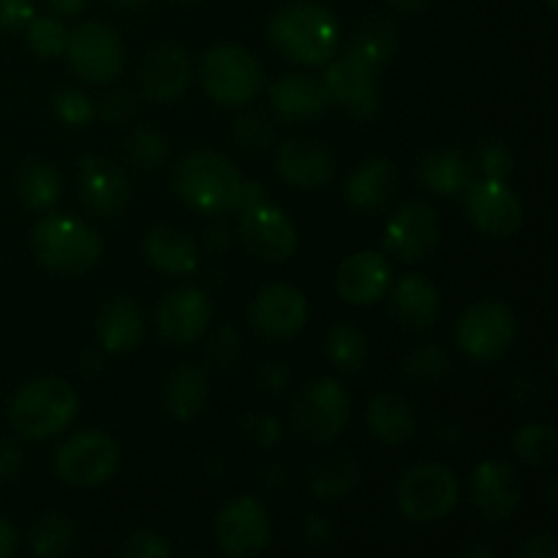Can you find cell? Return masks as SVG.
Segmentation results:
<instances>
[{"instance_id":"6da1fadb","label":"cell","mask_w":558,"mask_h":558,"mask_svg":"<svg viewBox=\"0 0 558 558\" xmlns=\"http://www.w3.org/2000/svg\"><path fill=\"white\" fill-rule=\"evenodd\" d=\"M270 44L300 65H327L341 44L336 14L319 3H292L270 20Z\"/></svg>"},{"instance_id":"7a4b0ae2","label":"cell","mask_w":558,"mask_h":558,"mask_svg":"<svg viewBox=\"0 0 558 558\" xmlns=\"http://www.w3.org/2000/svg\"><path fill=\"white\" fill-rule=\"evenodd\" d=\"M76 409H80V396L74 385L58 376H41V379L27 381L11 398L9 423L22 439L44 441L69 428Z\"/></svg>"},{"instance_id":"3957f363","label":"cell","mask_w":558,"mask_h":558,"mask_svg":"<svg viewBox=\"0 0 558 558\" xmlns=\"http://www.w3.org/2000/svg\"><path fill=\"white\" fill-rule=\"evenodd\" d=\"M172 183L180 199L196 213L223 216V213H232L243 178L238 167L221 153L196 150L174 167Z\"/></svg>"},{"instance_id":"277c9868","label":"cell","mask_w":558,"mask_h":558,"mask_svg":"<svg viewBox=\"0 0 558 558\" xmlns=\"http://www.w3.org/2000/svg\"><path fill=\"white\" fill-rule=\"evenodd\" d=\"M31 248L47 270L76 276L101 259L104 243L90 223L71 216H49L33 227Z\"/></svg>"},{"instance_id":"5b68a950","label":"cell","mask_w":558,"mask_h":558,"mask_svg":"<svg viewBox=\"0 0 558 558\" xmlns=\"http://www.w3.org/2000/svg\"><path fill=\"white\" fill-rule=\"evenodd\" d=\"M199 80L207 96L221 107H243L265 87V69L248 49L218 44L202 54Z\"/></svg>"},{"instance_id":"8992f818","label":"cell","mask_w":558,"mask_h":558,"mask_svg":"<svg viewBox=\"0 0 558 558\" xmlns=\"http://www.w3.org/2000/svg\"><path fill=\"white\" fill-rule=\"evenodd\" d=\"M292 428L311 445H330L352 417V398L338 379L322 376L300 387L292 401Z\"/></svg>"},{"instance_id":"52a82bcc","label":"cell","mask_w":558,"mask_h":558,"mask_svg":"<svg viewBox=\"0 0 558 558\" xmlns=\"http://www.w3.org/2000/svg\"><path fill=\"white\" fill-rule=\"evenodd\" d=\"M518 336L515 311L499 298H483L469 305L456 325V341L477 363H494L512 349Z\"/></svg>"},{"instance_id":"ba28073f","label":"cell","mask_w":558,"mask_h":558,"mask_svg":"<svg viewBox=\"0 0 558 558\" xmlns=\"http://www.w3.org/2000/svg\"><path fill=\"white\" fill-rule=\"evenodd\" d=\"M458 477L441 463H417L409 469L396 488L398 510L412 523H439L456 510Z\"/></svg>"},{"instance_id":"9c48e42d","label":"cell","mask_w":558,"mask_h":558,"mask_svg":"<svg viewBox=\"0 0 558 558\" xmlns=\"http://www.w3.org/2000/svg\"><path fill=\"white\" fill-rule=\"evenodd\" d=\"M118 441L104 430H82L71 436L54 456V472L71 488H96L118 472Z\"/></svg>"},{"instance_id":"30bf717a","label":"cell","mask_w":558,"mask_h":558,"mask_svg":"<svg viewBox=\"0 0 558 558\" xmlns=\"http://www.w3.org/2000/svg\"><path fill=\"white\" fill-rule=\"evenodd\" d=\"M65 54L80 80L90 85H107L123 71V44L118 33L104 22H85L71 31Z\"/></svg>"},{"instance_id":"8fae6325","label":"cell","mask_w":558,"mask_h":558,"mask_svg":"<svg viewBox=\"0 0 558 558\" xmlns=\"http://www.w3.org/2000/svg\"><path fill=\"white\" fill-rule=\"evenodd\" d=\"M238 216L240 243L245 245L251 256L270 262V265H281V262L292 259V254L298 251V229H294L292 218L281 207L262 202V205L248 207Z\"/></svg>"},{"instance_id":"7c38bea8","label":"cell","mask_w":558,"mask_h":558,"mask_svg":"<svg viewBox=\"0 0 558 558\" xmlns=\"http://www.w3.org/2000/svg\"><path fill=\"white\" fill-rule=\"evenodd\" d=\"M441 223L434 207L428 202H403L392 218L387 221L385 234H381V245L387 254L396 256L398 262H420L425 256L434 254L436 243H439Z\"/></svg>"},{"instance_id":"4fadbf2b","label":"cell","mask_w":558,"mask_h":558,"mask_svg":"<svg viewBox=\"0 0 558 558\" xmlns=\"http://www.w3.org/2000/svg\"><path fill=\"white\" fill-rule=\"evenodd\" d=\"M272 523L265 507L254 496L227 501L216 518V539L232 558L256 556L270 545Z\"/></svg>"},{"instance_id":"5bb4252c","label":"cell","mask_w":558,"mask_h":558,"mask_svg":"<svg viewBox=\"0 0 558 558\" xmlns=\"http://www.w3.org/2000/svg\"><path fill=\"white\" fill-rule=\"evenodd\" d=\"M466 210L474 227L490 238H512L523 227L521 196L507 180H474L466 191Z\"/></svg>"},{"instance_id":"9a60e30c","label":"cell","mask_w":558,"mask_h":558,"mask_svg":"<svg viewBox=\"0 0 558 558\" xmlns=\"http://www.w3.org/2000/svg\"><path fill=\"white\" fill-rule=\"evenodd\" d=\"M248 319L259 336L283 341L298 336L308 322V300L292 283H267L248 308Z\"/></svg>"},{"instance_id":"2e32d148","label":"cell","mask_w":558,"mask_h":558,"mask_svg":"<svg viewBox=\"0 0 558 558\" xmlns=\"http://www.w3.org/2000/svg\"><path fill=\"white\" fill-rule=\"evenodd\" d=\"M213 319V303L202 289L180 287L158 303V336L169 347H191L207 332Z\"/></svg>"},{"instance_id":"e0dca14e","label":"cell","mask_w":558,"mask_h":558,"mask_svg":"<svg viewBox=\"0 0 558 558\" xmlns=\"http://www.w3.org/2000/svg\"><path fill=\"white\" fill-rule=\"evenodd\" d=\"M472 507L485 521H507L521 505V477L507 461H483L469 480Z\"/></svg>"},{"instance_id":"ac0fdd59","label":"cell","mask_w":558,"mask_h":558,"mask_svg":"<svg viewBox=\"0 0 558 558\" xmlns=\"http://www.w3.org/2000/svg\"><path fill=\"white\" fill-rule=\"evenodd\" d=\"M80 191L85 205L96 216L112 218L129 205L131 180L123 172V167L114 163L112 158L87 153V156L80 158Z\"/></svg>"},{"instance_id":"d6986e66","label":"cell","mask_w":558,"mask_h":558,"mask_svg":"<svg viewBox=\"0 0 558 558\" xmlns=\"http://www.w3.org/2000/svg\"><path fill=\"white\" fill-rule=\"evenodd\" d=\"M142 93L153 104H172L189 90L191 60L189 52L178 44H158L147 52L140 69Z\"/></svg>"},{"instance_id":"ffe728a7","label":"cell","mask_w":558,"mask_h":558,"mask_svg":"<svg viewBox=\"0 0 558 558\" xmlns=\"http://www.w3.org/2000/svg\"><path fill=\"white\" fill-rule=\"evenodd\" d=\"M392 267L385 254L376 251H357L347 256L336 272V289L347 303L374 305L390 292Z\"/></svg>"},{"instance_id":"44dd1931","label":"cell","mask_w":558,"mask_h":558,"mask_svg":"<svg viewBox=\"0 0 558 558\" xmlns=\"http://www.w3.org/2000/svg\"><path fill=\"white\" fill-rule=\"evenodd\" d=\"M278 174L294 189L314 191L330 183L336 174V158L325 142L298 136L278 147Z\"/></svg>"},{"instance_id":"7402d4cb","label":"cell","mask_w":558,"mask_h":558,"mask_svg":"<svg viewBox=\"0 0 558 558\" xmlns=\"http://www.w3.org/2000/svg\"><path fill=\"white\" fill-rule=\"evenodd\" d=\"M322 82H325L327 93H330V101L341 104L354 118L368 120L379 112V85H376V74L365 71L363 65L352 63L347 58L330 60Z\"/></svg>"},{"instance_id":"603a6c76","label":"cell","mask_w":558,"mask_h":558,"mask_svg":"<svg viewBox=\"0 0 558 558\" xmlns=\"http://www.w3.org/2000/svg\"><path fill=\"white\" fill-rule=\"evenodd\" d=\"M270 104L276 114L287 120H311L319 118L330 107V93L325 82L314 74H283L270 85Z\"/></svg>"},{"instance_id":"cb8c5ba5","label":"cell","mask_w":558,"mask_h":558,"mask_svg":"<svg viewBox=\"0 0 558 558\" xmlns=\"http://www.w3.org/2000/svg\"><path fill=\"white\" fill-rule=\"evenodd\" d=\"M390 311L407 330L423 332L441 316V294L425 276H403L390 292Z\"/></svg>"},{"instance_id":"d4e9b609","label":"cell","mask_w":558,"mask_h":558,"mask_svg":"<svg viewBox=\"0 0 558 558\" xmlns=\"http://www.w3.org/2000/svg\"><path fill=\"white\" fill-rule=\"evenodd\" d=\"M147 262L163 276H191L199 267V243L174 227H153L142 243Z\"/></svg>"},{"instance_id":"484cf974","label":"cell","mask_w":558,"mask_h":558,"mask_svg":"<svg viewBox=\"0 0 558 558\" xmlns=\"http://www.w3.org/2000/svg\"><path fill=\"white\" fill-rule=\"evenodd\" d=\"M305 480H308L311 494L319 501H341L357 490L363 469L349 452L327 450L311 461Z\"/></svg>"},{"instance_id":"4316f807","label":"cell","mask_w":558,"mask_h":558,"mask_svg":"<svg viewBox=\"0 0 558 558\" xmlns=\"http://www.w3.org/2000/svg\"><path fill=\"white\" fill-rule=\"evenodd\" d=\"M398 47V31L392 25V20L387 16H368V20L360 22L354 27V33L349 36L347 54L343 58L352 60V63L363 65L365 71L379 76V71L385 69L392 60Z\"/></svg>"},{"instance_id":"83f0119b","label":"cell","mask_w":558,"mask_h":558,"mask_svg":"<svg viewBox=\"0 0 558 558\" xmlns=\"http://www.w3.org/2000/svg\"><path fill=\"white\" fill-rule=\"evenodd\" d=\"M365 423H368L371 436L376 441L390 447L403 445L417 434V412L398 392H379V396L371 398Z\"/></svg>"},{"instance_id":"f1b7e54d","label":"cell","mask_w":558,"mask_h":558,"mask_svg":"<svg viewBox=\"0 0 558 558\" xmlns=\"http://www.w3.org/2000/svg\"><path fill=\"white\" fill-rule=\"evenodd\" d=\"M398 189V172L387 158L360 163L347 180V199L360 213H379Z\"/></svg>"},{"instance_id":"f546056e","label":"cell","mask_w":558,"mask_h":558,"mask_svg":"<svg viewBox=\"0 0 558 558\" xmlns=\"http://www.w3.org/2000/svg\"><path fill=\"white\" fill-rule=\"evenodd\" d=\"M96 336L104 352L123 354L140 347L145 336V316L142 308L129 298H118L101 311L96 322Z\"/></svg>"},{"instance_id":"4dcf8cb0","label":"cell","mask_w":558,"mask_h":558,"mask_svg":"<svg viewBox=\"0 0 558 558\" xmlns=\"http://www.w3.org/2000/svg\"><path fill=\"white\" fill-rule=\"evenodd\" d=\"M420 183L439 196H461L474 183V167L456 150H430L417 163Z\"/></svg>"},{"instance_id":"1f68e13d","label":"cell","mask_w":558,"mask_h":558,"mask_svg":"<svg viewBox=\"0 0 558 558\" xmlns=\"http://www.w3.org/2000/svg\"><path fill=\"white\" fill-rule=\"evenodd\" d=\"M210 398L207 371L194 363H183L169 374L163 385V407L174 420H194Z\"/></svg>"},{"instance_id":"d6a6232c","label":"cell","mask_w":558,"mask_h":558,"mask_svg":"<svg viewBox=\"0 0 558 558\" xmlns=\"http://www.w3.org/2000/svg\"><path fill=\"white\" fill-rule=\"evenodd\" d=\"M16 191L20 199L25 202L31 210H49L54 202L60 199L63 191V180H60L58 169L47 161H27L22 167L20 180H16Z\"/></svg>"},{"instance_id":"836d02e7","label":"cell","mask_w":558,"mask_h":558,"mask_svg":"<svg viewBox=\"0 0 558 558\" xmlns=\"http://www.w3.org/2000/svg\"><path fill=\"white\" fill-rule=\"evenodd\" d=\"M325 349L332 365L343 374H360L368 363V338L360 327L349 325V322H338V325L330 327L325 338Z\"/></svg>"},{"instance_id":"e575fe53","label":"cell","mask_w":558,"mask_h":558,"mask_svg":"<svg viewBox=\"0 0 558 558\" xmlns=\"http://www.w3.org/2000/svg\"><path fill=\"white\" fill-rule=\"evenodd\" d=\"M512 450L529 466H550L558 452V434L554 423H529L512 436Z\"/></svg>"},{"instance_id":"d590c367","label":"cell","mask_w":558,"mask_h":558,"mask_svg":"<svg viewBox=\"0 0 558 558\" xmlns=\"http://www.w3.org/2000/svg\"><path fill=\"white\" fill-rule=\"evenodd\" d=\"M74 521H71L69 515H63V512H49V515H44L41 521L33 526V534H31V550L36 556H63L65 550L74 545Z\"/></svg>"},{"instance_id":"8d00e7d4","label":"cell","mask_w":558,"mask_h":558,"mask_svg":"<svg viewBox=\"0 0 558 558\" xmlns=\"http://www.w3.org/2000/svg\"><path fill=\"white\" fill-rule=\"evenodd\" d=\"M403 374L412 379L414 385H439L447 374H450V360L439 343H423V347L412 349L403 360Z\"/></svg>"},{"instance_id":"74e56055","label":"cell","mask_w":558,"mask_h":558,"mask_svg":"<svg viewBox=\"0 0 558 558\" xmlns=\"http://www.w3.org/2000/svg\"><path fill=\"white\" fill-rule=\"evenodd\" d=\"M125 153H129L131 163L145 172H156L169 156V142L161 131L150 129V125H140L136 131H131V136L125 140Z\"/></svg>"},{"instance_id":"f35d334b","label":"cell","mask_w":558,"mask_h":558,"mask_svg":"<svg viewBox=\"0 0 558 558\" xmlns=\"http://www.w3.org/2000/svg\"><path fill=\"white\" fill-rule=\"evenodd\" d=\"M27 47L38 58H58L69 47V27L58 16H33L27 22Z\"/></svg>"},{"instance_id":"ab89813d","label":"cell","mask_w":558,"mask_h":558,"mask_svg":"<svg viewBox=\"0 0 558 558\" xmlns=\"http://www.w3.org/2000/svg\"><path fill=\"white\" fill-rule=\"evenodd\" d=\"M234 142L245 153H262L276 142V125H272L270 118H265L259 112L240 114L234 120Z\"/></svg>"},{"instance_id":"60d3db41","label":"cell","mask_w":558,"mask_h":558,"mask_svg":"<svg viewBox=\"0 0 558 558\" xmlns=\"http://www.w3.org/2000/svg\"><path fill=\"white\" fill-rule=\"evenodd\" d=\"M474 163L483 172V178L494 180H510V174L515 172V158H512V150L501 140H488L477 147V156H474Z\"/></svg>"},{"instance_id":"b9f144b4","label":"cell","mask_w":558,"mask_h":558,"mask_svg":"<svg viewBox=\"0 0 558 558\" xmlns=\"http://www.w3.org/2000/svg\"><path fill=\"white\" fill-rule=\"evenodd\" d=\"M54 112H58V118L63 120L65 125H87L93 118H96V107H93V101L87 98V93L76 90V87H65V90H60L58 96H54Z\"/></svg>"},{"instance_id":"7bdbcfd3","label":"cell","mask_w":558,"mask_h":558,"mask_svg":"<svg viewBox=\"0 0 558 558\" xmlns=\"http://www.w3.org/2000/svg\"><path fill=\"white\" fill-rule=\"evenodd\" d=\"M207 360L216 368H238V363L243 360V341H240L234 327H221V330L213 332L210 343H207Z\"/></svg>"},{"instance_id":"ee69618b","label":"cell","mask_w":558,"mask_h":558,"mask_svg":"<svg viewBox=\"0 0 558 558\" xmlns=\"http://www.w3.org/2000/svg\"><path fill=\"white\" fill-rule=\"evenodd\" d=\"M240 434L251 441V445L262 447V450H272L281 441L283 430L272 414L265 412H251L240 420Z\"/></svg>"},{"instance_id":"f6af8a7d","label":"cell","mask_w":558,"mask_h":558,"mask_svg":"<svg viewBox=\"0 0 558 558\" xmlns=\"http://www.w3.org/2000/svg\"><path fill=\"white\" fill-rule=\"evenodd\" d=\"M120 554L131 558H163L172 554L167 539L156 532H134L125 545H120Z\"/></svg>"},{"instance_id":"bcb514c9","label":"cell","mask_w":558,"mask_h":558,"mask_svg":"<svg viewBox=\"0 0 558 558\" xmlns=\"http://www.w3.org/2000/svg\"><path fill=\"white\" fill-rule=\"evenodd\" d=\"M289 379H292V368L287 363H265L256 371V390L265 396H278L287 390Z\"/></svg>"},{"instance_id":"7dc6e473","label":"cell","mask_w":558,"mask_h":558,"mask_svg":"<svg viewBox=\"0 0 558 558\" xmlns=\"http://www.w3.org/2000/svg\"><path fill=\"white\" fill-rule=\"evenodd\" d=\"M303 532V539L311 545V548H327L336 537V529H332V521L327 515H319V512H308L300 526Z\"/></svg>"},{"instance_id":"c3c4849f","label":"cell","mask_w":558,"mask_h":558,"mask_svg":"<svg viewBox=\"0 0 558 558\" xmlns=\"http://www.w3.org/2000/svg\"><path fill=\"white\" fill-rule=\"evenodd\" d=\"M33 16V0H0V31H20Z\"/></svg>"},{"instance_id":"681fc988","label":"cell","mask_w":558,"mask_h":558,"mask_svg":"<svg viewBox=\"0 0 558 558\" xmlns=\"http://www.w3.org/2000/svg\"><path fill=\"white\" fill-rule=\"evenodd\" d=\"M136 101L129 90H114L104 98L101 114L109 120V123H125V120L134 114Z\"/></svg>"},{"instance_id":"f907efd6","label":"cell","mask_w":558,"mask_h":558,"mask_svg":"<svg viewBox=\"0 0 558 558\" xmlns=\"http://www.w3.org/2000/svg\"><path fill=\"white\" fill-rule=\"evenodd\" d=\"M22 461H25V456H22V447L11 439H0V483H9V480H14L16 474H20Z\"/></svg>"},{"instance_id":"816d5d0a","label":"cell","mask_w":558,"mask_h":558,"mask_svg":"<svg viewBox=\"0 0 558 558\" xmlns=\"http://www.w3.org/2000/svg\"><path fill=\"white\" fill-rule=\"evenodd\" d=\"M518 556L521 558H556L558 556V545L554 539V534L543 532V534H532L526 543L518 548Z\"/></svg>"},{"instance_id":"f5cc1de1","label":"cell","mask_w":558,"mask_h":558,"mask_svg":"<svg viewBox=\"0 0 558 558\" xmlns=\"http://www.w3.org/2000/svg\"><path fill=\"white\" fill-rule=\"evenodd\" d=\"M262 202H267V194H265V189H262V183H256V180H243V183H240L238 196H234L232 210L243 213V210H248V207L262 205Z\"/></svg>"},{"instance_id":"db71d44e","label":"cell","mask_w":558,"mask_h":558,"mask_svg":"<svg viewBox=\"0 0 558 558\" xmlns=\"http://www.w3.org/2000/svg\"><path fill=\"white\" fill-rule=\"evenodd\" d=\"M205 245L213 251V254H223V251L232 245V229H229L223 221L210 223L205 232Z\"/></svg>"},{"instance_id":"11a10c76","label":"cell","mask_w":558,"mask_h":558,"mask_svg":"<svg viewBox=\"0 0 558 558\" xmlns=\"http://www.w3.org/2000/svg\"><path fill=\"white\" fill-rule=\"evenodd\" d=\"M44 3H47V9L58 16H76L85 11L87 0H44Z\"/></svg>"},{"instance_id":"9f6ffc18","label":"cell","mask_w":558,"mask_h":558,"mask_svg":"<svg viewBox=\"0 0 558 558\" xmlns=\"http://www.w3.org/2000/svg\"><path fill=\"white\" fill-rule=\"evenodd\" d=\"M16 529L5 518H0V558H9L16 550Z\"/></svg>"},{"instance_id":"6f0895ef","label":"cell","mask_w":558,"mask_h":558,"mask_svg":"<svg viewBox=\"0 0 558 558\" xmlns=\"http://www.w3.org/2000/svg\"><path fill=\"white\" fill-rule=\"evenodd\" d=\"M76 371H80V374H85V376H98L104 371L101 354H98V352H85L80 357V363H76Z\"/></svg>"},{"instance_id":"680465c9","label":"cell","mask_w":558,"mask_h":558,"mask_svg":"<svg viewBox=\"0 0 558 558\" xmlns=\"http://www.w3.org/2000/svg\"><path fill=\"white\" fill-rule=\"evenodd\" d=\"M387 3H390L392 9L407 11V14H414V11L425 9V5H430V3H434V0H387Z\"/></svg>"},{"instance_id":"91938a15","label":"cell","mask_w":558,"mask_h":558,"mask_svg":"<svg viewBox=\"0 0 558 558\" xmlns=\"http://www.w3.org/2000/svg\"><path fill=\"white\" fill-rule=\"evenodd\" d=\"M463 556H480V558H494V550L483 548V545H469L463 548Z\"/></svg>"},{"instance_id":"94428289","label":"cell","mask_w":558,"mask_h":558,"mask_svg":"<svg viewBox=\"0 0 558 558\" xmlns=\"http://www.w3.org/2000/svg\"><path fill=\"white\" fill-rule=\"evenodd\" d=\"M109 3H112L114 9H142V5H147L150 0H109Z\"/></svg>"},{"instance_id":"6125c7cd","label":"cell","mask_w":558,"mask_h":558,"mask_svg":"<svg viewBox=\"0 0 558 558\" xmlns=\"http://www.w3.org/2000/svg\"><path fill=\"white\" fill-rule=\"evenodd\" d=\"M545 3H548V9H550V11H556V9H558V0H545Z\"/></svg>"},{"instance_id":"be15d7a7","label":"cell","mask_w":558,"mask_h":558,"mask_svg":"<svg viewBox=\"0 0 558 558\" xmlns=\"http://www.w3.org/2000/svg\"><path fill=\"white\" fill-rule=\"evenodd\" d=\"M178 3H194V0H178Z\"/></svg>"}]
</instances>
